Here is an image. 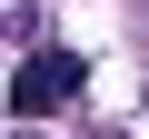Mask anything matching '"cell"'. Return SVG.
Masks as SVG:
<instances>
[{"instance_id":"6da1fadb","label":"cell","mask_w":149,"mask_h":139,"mask_svg":"<svg viewBox=\"0 0 149 139\" xmlns=\"http://www.w3.org/2000/svg\"><path fill=\"white\" fill-rule=\"evenodd\" d=\"M10 99H20V109H60V99H80V60H70V50H40V60L20 70Z\"/></svg>"}]
</instances>
